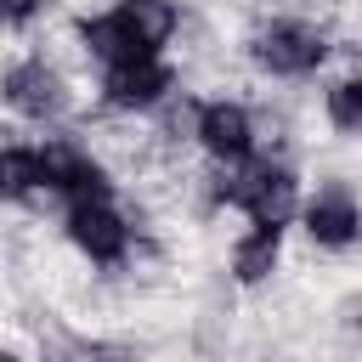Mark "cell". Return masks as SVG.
Segmentation results:
<instances>
[{
	"mask_svg": "<svg viewBox=\"0 0 362 362\" xmlns=\"http://www.w3.org/2000/svg\"><path fill=\"white\" fill-rule=\"evenodd\" d=\"M6 102H11L17 113H28V119H51V113L62 107V79H57L45 62H17V68L6 74Z\"/></svg>",
	"mask_w": 362,
	"mask_h": 362,
	"instance_id": "obj_6",
	"label": "cell"
},
{
	"mask_svg": "<svg viewBox=\"0 0 362 362\" xmlns=\"http://www.w3.org/2000/svg\"><path fill=\"white\" fill-rule=\"evenodd\" d=\"M198 141H204L215 158H249V141H255L249 113H243L238 102H209V107L198 113Z\"/></svg>",
	"mask_w": 362,
	"mask_h": 362,
	"instance_id": "obj_7",
	"label": "cell"
},
{
	"mask_svg": "<svg viewBox=\"0 0 362 362\" xmlns=\"http://www.w3.org/2000/svg\"><path fill=\"white\" fill-rule=\"evenodd\" d=\"M79 34H85V45H90V51H96L102 62H124V57H153V51L141 45V34L130 28V17H124V11L90 17V23L79 28Z\"/></svg>",
	"mask_w": 362,
	"mask_h": 362,
	"instance_id": "obj_9",
	"label": "cell"
},
{
	"mask_svg": "<svg viewBox=\"0 0 362 362\" xmlns=\"http://www.w3.org/2000/svg\"><path fill=\"white\" fill-rule=\"evenodd\" d=\"M328 119H334L339 130H356V124H362V85H356V79H339V85L328 90Z\"/></svg>",
	"mask_w": 362,
	"mask_h": 362,
	"instance_id": "obj_13",
	"label": "cell"
},
{
	"mask_svg": "<svg viewBox=\"0 0 362 362\" xmlns=\"http://www.w3.org/2000/svg\"><path fill=\"white\" fill-rule=\"evenodd\" d=\"M119 11L130 17V28L141 34V45H147V51H158V45L175 34V6H170V0H124Z\"/></svg>",
	"mask_w": 362,
	"mask_h": 362,
	"instance_id": "obj_11",
	"label": "cell"
},
{
	"mask_svg": "<svg viewBox=\"0 0 362 362\" xmlns=\"http://www.w3.org/2000/svg\"><path fill=\"white\" fill-rule=\"evenodd\" d=\"M322 57H328V45L311 23H272L255 34V62L272 74H311Z\"/></svg>",
	"mask_w": 362,
	"mask_h": 362,
	"instance_id": "obj_3",
	"label": "cell"
},
{
	"mask_svg": "<svg viewBox=\"0 0 362 362\" xmlns=\"http://www.w3.org/2000/svg\"><path fill=\"white\" fill-rule=\"evenodd\" d=\"M68 232H74V243H79L90 260H102V266H113V260L124 255V243H130V226L113 215L107 198H79V204L68 209Z\"/></svg>",
	"mask_w": 362,
	"mask_h": 362,
	"instance_id": "obj_4",
	"label": "cell"
},
{
	"mask_svg": "<svg viewBox=\"0 0 362 362\" xmlns=\"http://www.w3.org/2000/svg\"><path fill=\"white\" fill-rule=\"evenodd\" d=\"M40 175H45V187L62 192L68 204H79V198H107L102 164H96L79 141H68V136H57V141L40 147Z\"/></svg>",
	"mask_w": 362,
	"mask_h": 362,
	"instance_id": "obj_2",
	"label": "cell"
},
{
	"mask_svg": "<svg viewBox=\"0 0 362 362\" xmlns=\"http://www.w3.org/2000/svg\"><path fill=\"white\" fill-rule=\"evenodd\" d=\"M102 90H107L113 107H153L170 90V68L158 57H124V62H107Z\"/></svg>",
	"mask_w": 362,
	"mask_h": 362,
	"instance_id": "obj_5",
	"label": "cell"
},
{
	"mask_svg": "<svg viewBox=\"0 0 362 362\" xmlns=\"http://www.w3.org/2000/svg\"><path fill=\"white\" fill-rule=\"evenodd\" d=\"M34 187H45V175H40V153H28V147H6V153H0V198H28Z\"/></svg>",
	"mask_w": 362,
	"mask_h": 362,
	"instance_id": "obj_12",
	"label": "cell"
},
{
	"mask_svg": "<svg viewBox=\"0 0 362 362\" xmlns=\"http://www.w3.org/2000/svg\"><path fill=\"white\" fill-rule=\"evenodd\" d=\"M272 266H277V226L255 221V232L232 249V272H238V283H260Z\"/></svg>",
	"mask_w": 362,
	"mask_h": 362,
	"instance_id": "obj_10",
	"label": "cell"
},
{
	"mask_svg": "<svg viewBox=\"0 0 362 362\" xmlns=\"http://www.w3.org/2000/svg\"><path fill=\"white\" fill-rule=\"evenodd\" d=\"M305 226H311V238H317V243L345 249V243L356 238V204H351V192H345V187H328V192L305 209Z\"/></svg>",
	"mask_w": 362,
	"mask_h": 362,
	"instance_id": "obj_8",
	"label": "cell"
},
{
	"mask_svg": "<svg viewBox=\"0 0 362 362\" xmlns=\"http://www.w3.org/2000/svg\"><path fill=\"white\" fill-rule=\"evenodd\" d=\"M226 164H232V175L215 187L226 204L249 209L260 226H283L294 215L300 192H294V175L288 170H277V164H243V158H226Z\"/></svg>",
	"mask_w": 362,
	"mask_h": 362,
	"instance_id": "obj_1",
	"label": "cell"
}]
</instances>
